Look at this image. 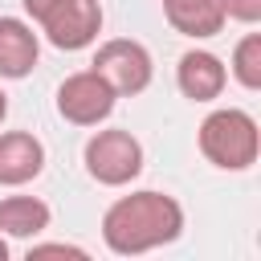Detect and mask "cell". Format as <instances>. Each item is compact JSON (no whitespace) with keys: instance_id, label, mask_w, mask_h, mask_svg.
I'll return each mask as SVG.
<instances>
[{"instance_id":"cell-1","label":"cell","mask_w":261,"mask_h":261,"mask_svg":"<svg viewBox=\"0 0 261 261\" xmlns=\"http://www.w3.org/2000/svg\"><path fill=\"white\" fill-rule=\"evenodd\" d=\"M184 228V208L163 196V192H135V196H122L106 208L102 216V237L114 253L122 257H135V253H147V249H159L167 241H175Z\"/></svg>"},{"instance_id":"cell-2","label":"cell","mask_w":261,"mask_h":261,"mask_svg":"<svg viewBox=\"0 0 261 261\" xmlns=\"http://www.w3.org/2000/svg\"><path fill=\"white\" fill-rule=\"evenodd\" d=\"M257 147L261 135L245 110H212L200 122V151L224 171H245L249 163H257Z\"/></svg>"},{"instance_id":"cell-3","label":"cell","mask_w":261,"mask_h":261,"mask_svg":"<svg viewBox=\"0 0 261 261\" xmlns=\"http://www.w3.org/2000/svg\"><path fill=\"white\" fill-rule=\"evenodd\" d=\"M24 8L57 49H86L102 29L98 0H24Z\"/></svg>"},{"instance_id":"cell-4","label":"cell","mask_w":261,"mask_h":261,"mask_svg":"<svg viewBox=\"0 0 261 261\" xmlns=\"http://www.w3.org/2000/svg\"><path fill=\"white\" fill-rule=\"evenodd\" d=\"M86 167L98 184L122 188L143 171V147L130 130H98L86 143Z\"/></svg>"},{"instance_id":"cell-5","label":"cell","mask_w":261,"mask_h":261,"mask_svg":"<svg viewBox=\"0 0 261 261\" xmlns=\"http://www.w3.org/2000/svg\"><path fill=\"white\" fill-rule=\"evenodd\" d=\"M94 73L114 94H139L151 86V53L139 41H106L94 57Z\"/></svg>"},{"instance_id":"cell-6","label":"cell","mask_w":261,"mask_h":261,"mask_svg":"<svg viewBox=\"0 0 261 261\" xmlns=\"http://www.w3.org/2000/svg\"><path fill=\"white\" fill-rule=\"evenodd\" d=\"M114 98H118V94H114L94 69H82V73H73V77L61 82V90H57V110H61V118L73 122V126H98V122L114 110Z\"/></svg>"},{"instance_id":"cell-7","label":"cell","mask_w":261,"mask_h":261,"mask_svg":"<svg viewBox=\"0 0 261 261\" xmlns=\"http://www.w3.org/2000/svg\"><path fill=\"white\" fill-rule=\"evenodd\" d=\"M45 167V147L29 135V130H8L0 135V184L16 188L37 179Z\"/></svg>"},{"instance_id":"cell-8","label":"cell","mask_w":261,"mask_h":261,"mask_svg":"<svg viewBox=\"0 0 261 261\" xmlns=\"http://www.w3.org/2000/svg\"><path fill=\"white\" fill-rule=\"evenodd\" d=\"M175 82H179V90H184L192 102H212V98H220L228 73H224V65H220V57H212V53H204V49H192V53L179 57Z\"/></svg>"},{"instance_id":"cell-9","label":"cell","mask_w":261,"mask_h":261,"mask_svg":"<svg viewBox=\"0 0 261 261\" xmlns=\"http://www.w3.org/2000/svg\"><path fill=\"white\" fill-rule=\"evenodd\" d=\"M37 33L16 20V16H0V77H24L37 65Z\"/></svg>"},{"instance_id":"cell-10","label":"cell","mask_w":261,"mask_h":261,"mask_svg":"<svg viewBox=\"0 0 261 261\" xmlns=\"http://www.w3.org/2000/svg\"><path fill=\"white\" fill-rule=\"evenodd\" d=\"M163 12L184 37H216L224 29V0H163Z\"/></svg>"},{"instance_id":"cell-11","label":"cell","mask_w":261,"mask_h":261,"mask_svg":"<svg viewBox=\"0 0 261 261\" xmlns=\"http://www.w3.org/2000/svg\"><path fill=\"white\" fill-rule=\"evenodd\" d=\"M49 228V204L37 196H8L0 200V232L8 237H37Z\"/></svg>"},{"instance_id":"cell-12","label":"cell","mask_w":261,"mask_h":261,"mask_svg":"<svg viewBox=\"0 0 261 261\" xmlns=\"http://www.w3.org/2000/svg\"><path fill=\"white\" fill-rule=\"evenodd\" d=\"M232 73L245 90H257L261 86V33H249L241 37L237 53H232Z\"/></svg>"},{"instance_id":"cell-13","label":"cell","mask_w":261,"mask_h":261,"mask_svg":"<svg viewBox=\"0 0 261 261\" xmlns=\"http://www.w3.org/2000/svg\"><path fill=\"white\" fill-rule=\"evenodd\" d=\"M224 16L253 24V20H261V0H224Z\"/></svg>"},{"instance_id":"cell-14","label":"cell","mask_w":261,"mask_h":261,"mask_svg":"<svg viewBox=\"0 0 261 261\" xmlns=\"http://www.w3.org/2000/svg\"><path fill=\"white\" fill-rule=\"evenodd\" d=\"M86 257V249H77V245H37V249H29V257Z\"/></svg>"},{"instance_id":"cell-15","label":"cell","mask_w":261,"mask_h":261,"mask_svg":"<svg viewBox=\"0 0 261 261\" xmlns=\"http://www.w3.org/2000/svg\"><path fill=\"white\" fill-rule=\"evenodd\" d=\"M4 114H8V94L0 90V122H4Z\"/></svg>"},{"instance_id":"cell-16","label":"cell","mask_w":261,"mask_h":261,"mask_svg":"<svg viewBox=\"0 0 261 261\" xmlns=\"http://www.w3.org/2000/svg\"><path fill=\"white\" fill-rule=\"evenodd\" d=\"M4 257H8V245H4V237H0V261H4Z\"/></svg>"}]
</instances>
